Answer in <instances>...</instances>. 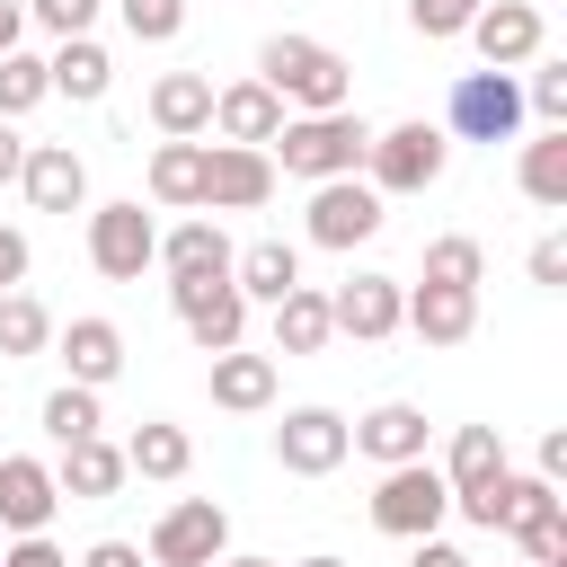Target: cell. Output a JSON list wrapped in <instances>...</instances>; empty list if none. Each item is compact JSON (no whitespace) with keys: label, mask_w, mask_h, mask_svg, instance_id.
Wrapping results in <instances>:
<instances>
[{"label":"cell","mask_w":567,"mask_h":567,"mask_svg":"<svg viewBox=\"0 0 567 567\" xmlns=\"http://www.w3.org/2000/svg\"><path fill=\"white\" fill-rule=\"evenodd\" d=\"M257 80H266L284 106H301V115H337V106L354 97V62H346L337 44H319V35H266Z\"/></svg>","instance_id":"6da1fadb"},{"label":"cell","mask_w":567,"mask_h":567,"mask_svg":"<svg viewBox=\"0 0 567 567\" xmlns=\"http://www.w3.org/2000/svg\"><path fill=\"white\" fill-rule=\"evenodd\" d=\"M363 151H372V124H363L354 106H337V115H284V133L266 142V159H275L284 177H310V186L363 177Z\"/></svg>","instance_id":"7a4b0ae2"},{"label":"cell","mask_w":567,"mask_h":567,"mask_svg":"<svg viewBox=\"0 0 567 567\" xmlns=\"http://www.w3.org/2000/svg\"><path fill=\"white\" fill-rule=\"evenodd\" d=\"M443 168H452V133H443V124H425V115H408V124L372 133V151H363V186H372L381 204H390V195H425Z\"/></svg>","instance_id":"3957f363"},{"label":"cell","mask_w":567,"mask_h":567,"mask_svg":"<svg viewBox=\"0 0 567 567\" xmlns=\"http://www.w3.org/2000/svg\"><path fill=\"white\" fill-rule=\"evenodd\" d=\"M168 310H177V328L195 337V354L248 346V301H239L230 275H168Z\"/></svg>","instance_id":"277c9868"},{"label":"cell","mask_w":567,"mask_h":567,"mask_svg":"<svg viewBox=\"0 0 567 567\" xmlns=\"http://www.w3.org/2000/svg\"><path fill=\"white\" fill-rule=\"evenodd\" d=\"M443 514H452V487H443L434 461H399V470H381V487H372V532H390V540H434Z\"/></svg>","instance_id":"5b68a950"},{"label":"cell","mask_w":567,"mask_h":567,"mask_svg":"<svg viewBox=\"0 0 567 567\" xmlns=\"http://www.w3.org/2000/svg\"><path fill=\"white\" fill-rule=\"evenodd\" d=\"M443 133L452 142H514L523 133V80L514 71H461L452 106H443Z\"/></svg>","instance_id":"8992f818"},{"label":"cell","mask_w":567,"mask_h":567,"mask_svg":"<svg viewBox=\"0 0 567 567\" xmlns=\"http://www.w3.org/2000/svg\"><path fill=\"white\" fill-rule=\"evenodd\" d=\"M89 266H97L106 284H142V275L159 266V221L142 213V195L89 213Z\"/></svg>","instance_id":"52a82bcc"},{"label":"cell","mask_w":567,"mask_h":567,"mask_svg":"<svg viewBox=\"0 0 567 567\" xmlns=\"http://www.w3.org/2000/svg\"><path fill=\"white\" fill-rule=\"evenodd\" d=\"M151 567H213V558H230V514L213 505V496H177L159 523H151V549H142Z\"/></svg>","instance_id":"ba28073f"},{"label":"cell","mask_w":567,"mask_h":567,"mask_svg":"<svg viewBox=\"0 0 567 567\" xmlns=\"http://www.w3.org/2000/svg\"><path fill=\"white\" fill-rule=\"evenodd\" d=\"M390 213H381V195L363 186V177H328V186H310V213H301V230H310V248H363L372 230H381Z\"/></svg>","instance_id":"9c48e42d"},{"label":"cell","mask_w":567,"mask_h":567,"mask_svg":"<svg viewBox=\"0 0 567 567\" xmlns=\"http://www.w3.org/2000/svg\"><path fill=\"white\" fill-rule=\"evenodd\" d=\"M399 310H408V284H399V275H346V284L328 292V328L354 337V346L399 337Z\"/></svg>","instance_id":"30bf717a"},{"label":"cell","mask_w":567,"mask_h":567,"mask_svg":"<svg viewBox=\"0 0 567 567\" xmlns=\"http://www.w3.org/2000/svg\"><path fill=\"white\" fill-rule=\"evenodd\" d=\"M275 195V159L239 142H204V213H257Z\"/></svg>","instance_id":"8fae6325"},{"label":"cell","mask_w":567,"mask_h":567,"mask_svg":"<svg viewBox=\"0 0 567 567\" xmlns=\"http://www.w3.org/2000/svg\"><path fill=\"white\" fill-rule=\"evenodd\" d=\"M346 452H354V443H346V416H337V408H284V425H275V461H284L292 478H328Z\"/></svg>","instance_id":"7c38bea8"},{"label":"cell","mask_w":567,"mask_h":567,"mask_svg":"<svg viewBox=\"0 0 567 567\" xmlns=\"http://www.w3.org/2000/svg\"><path fill=\"white\" fill-rule=\"evenodd\" d=\"M540 9L532 0H487L478 18H470V44H478V62L487 71H523V62H540Z\"/></svg>","instance_id":"4fadbf2b"},{"label":"cell","mask_w":567,"mask_h":567,"mask_svg":"<svg viewBox=\"0 0 567 567\" xmlns=\"http://www.w3.org/2000/svg\"><path fill=\"white\" fill-rule=\"evenodd\" d=\"M425 408L416 399H381V408H363L354 425H346V443L363 452V461H381V470H399V461H425Z\"/></svg>","instance_id":"5bb4252c"},{"label":"cell","mask_w":567,"mask_h":567,"mask_svg":"<svg viewBox=\"0 0 567 567\" xmlns=\"http://www.w3.org/2000/svg\"><path fill=\"white\" fill-rule=\"evenodd\" d=\"M53 505H62L53 470H44L35 452H0V532H9V540H27V532H44V523H53Z\"/></svg>","instance_id":"9a60e30c"},{"label":"cell","mask_w":567,"mask_h":567,"mask_svg":"<svg viewBox=\"0 0 567 567\" xmlns=\"http://www.w3.org/2000/svg\"><path fill=\"white\" fill-rule=\"evenodd\" d=\"M18 186H27L35 213H80V204H89V159H80L71 142H27Z\"/></svg>","instance_id":"2e32d148"},{"label":"cell","mask_w":567,"mask_h":567,"mask_svg":"<svg viewBox=\"0 0 567 567\" xmlns=\"http://www.w3.org/2000/svg\"><path fill=\"white\" fill-rule=\"evenodd\" d=\"M213 133L239 142V151H266L284 133V97L266 80H230V89H213Z\"/></svg>","instance_id":"e0dca14e"},{"label":"cell","mask_w":567,"mask_h":567,"mask_svg":"<svg viewBox=\"0 0 567 567\" xmlns=\"http://www.w3.org/2000/svg\"><path fill=\"white\" fill-rule=\"evenodd\" d=\"M53 346H62V363H71V381H80V390H106V381L124 372V328H115V319H97V310H80L71 328H53Z\"/></svg>","instance_id":"ac0fdd59"},{"label":"cell","mask_w":567,"mask_h":567,"mask_svg":"<svg viewBox=\"0 0 567 567\" xmlns=\"http://www.w3.org/2000/svg\"><path fill=\"white\" fill-rule=\"evenodd\" d=\"M151 124H159V142L213 133V80H204V71H159V80H151Z\"/></svg>","instance_id":"d6986e66"},{"label":"cell","mask_w":567,"mask_h":567,"mask_svg":"<svg viewBox=\"0 0 567 567\" xmlns=\"http://www.w3.org/2000/svg\"><path fill=\"white\" fill-rule=\"evenodd\" d=\"M124 478H133V470H124V443H106V434H89V443H71V452L53 461V487L80 496V505H106Z\"/></svg>","instance_id":"ffe728a7"},{"label":"cell","mask_w":567,"mask_h":567,"mask_svg":"<svg viewBox=\"0 0 567 567\" xmlns=\"http://www.w3.org/2000/svg\"><path fill=\"white\" fill-rule=\"evenodd\" d=\"M44 80H53V97L97 106V97L115 89V62H106V44H97V35H62V44H53V62H44Z\"/></svg>","instance_id":"44dd1931"},{"label":"cell","mask_w":567,"mask_h":567,"mask_svg":"<svg viewBox=\"0 0 567 567\" xmlns=\"http://www.w3.org/2000/svg\"><path fill=\"white\" fill-rule=\"evenodd\" d=\"M230 284H239V301H284L292 284H301V248L292 239H248L239 257H230Z\"/></svg>","instance_id":"7402d4cb"},{"label":"cell","mask_w":567,"mask_h":567,"mask_svg":"<svg viewBox=\"0 0 567 567\" xmlns=\"http://www.w3.org/2000/svg\"><path fill=\"white\" fill-rule=\"evenodd\" d=\"M399 328H416L425 346H461V337L478 328V292H452V284H416V292H408V310H399Z\"/></svg>","instance_id":"603a6c76"},{"label":"cell","mask_w":567,"mask_h":567,"mask_svg":"<svg viewBox=\"0 0 567 567\" xmlns=\"http://www.w3.org/2000/svg\"><path fill=\"white\" fill-rule=\"evenodd\" d=\"M275 354H248V346H230V354H213V408H230V416H257V408H275Z\"/></svg>","instance_id":"cb8c5ba5"},{"label":"cell","mask_w":567,"mask_h":567,"mask_svg":"<svg viewBox=\"0 0 567 567\" xmlns=\"http://www.w3.org/2000/svg\"><path fill=\"white\" fill-rule=\"evenodd\" d=\"M142 186L168 213H204V142H159L151 168H142Z\"/></svg>","instance_id":"d4e9b609"},{"label":"cell","mask_w":567,"mask_h":567,"mask_svg":"<svg viewBox=\"0 0 567 567\" xmlns=\"http://www.w3.org/2000/svg\"><path fill=\"white\" fill-rule=\"evenodd\" d=\"M124 470H133V478H186V470H195V434L168 425V416H142V425L124 434Z\"/></svg>","instance_id":"484cf974"},{"label":"cell","mask_w":567,"mask_h":567,"mask_svg":"<svg viewBox=\"0 0 567 567\" xmlns=\"http://www.w3.org/2000/svg\"><path fill=\"white\" fill-rule=\"evenodd\" d=\"M230 257H239V248H230V230H221V221H204V213H195V221H177V230H159V266H168V275H230Z\"/></svg>","instance_id":"4316f807"},{"label":"cell","mask_w":567,"mask_h":567,"mask_svg":"<svg viewBox=\"0 0 567 567\" xmlns=\"http://www.w3.org/2000/svg\"><path fill=\"white\" fill-rule=\"evenodd\" d=\"M514 177H523V195L540 213H567V124H540V142H523Z\"/></svg>","instance_id":"83f0119b"},{"label":"cell","mask_w":567,"mask_h":567,"mask_svg":"<svg viewBox=\"0 0 567 567\" xmlns=\"http://www.w3.org/2000/svg\"><path fill=\"white\" fill-rule=\"evenodd\" d=\"M337 328H328V292H310V284H292L284 301H275V354H319Z\"/></svg>","instance_id":"f1b7e54d"},{"label":"cell","mask_w":567,"mask_h":567,"mask_svg":"<svg viewBox=\"0 0 567 567\" xmlns=\"http://www.w3.org/2000/svg\"><path fill=\"white\" fill-rule=\"evenodd\" d=\"M496 470H505V434H496V425H461V434H452V461H443V487L470 496V487H487Z\"/></svg>","instance_id":"f546056e"},{"label":"cell","mask_w":567,"mask_h":567,"mask_svg":"<svg viewBox=\"0 0 567 567\" xmlns=\"http://www.w3.org/2000/svg\"><path fill=\"white\" fill-rule=\"evenodd\" d=\"M44 346H53V310H44L27 284H18V292H0V354H9V363H27V354H44Z\"/></svg>","instance_id":"4dcf8cb0"},{"label":"cell","mask_w":567,"mask_h":567,"mask_svg":"<svg viewBox=\"0 0 567 567\" xmlns=\"http://www.w3.org/2000/svg\"><path fill=\"white\" fill-rule=\"evenodd\" d=\"M44 434H53V452H71V443H89V434H106V408H97V390H80V381H62V390L44 399Z\"/></svg>","instance_id":"1f68e13d"},{"label":"cell","mask_w":567,"mask_h":567,"mask_svg":"<svg viewBox=\"0 0 567 567\" xmlns=\"http://www.w3.org/2000/svg\"><path fill=\"white\" fill-rule=\"evenodd\" d=\"M478 275H487V248H478L470 230H443V239H425V284L478 292Z\"/></svg>","instance_id":"d6a6232c"},{"label":"cell","mask_w":567,"mask_h":567,"mask_svg":"<svg viewBox=\"0 0 567 567\" xmlns=\"http://www.w3.org/2000/svg\"><path fill=\"white\" fill-rule=\"evenodd\" d=\"M514 549H523V567H567V496L532 505V514L514 523Z\"/></svg>","instance_id":"836d02e7"},{"label":"cell","mask_w":567,"mask_h":567,"mask_svg":"<svg viewBox=\"0 0 567 567\" xmlns=\"http://www.w3.org/2000/svg\"><path fill=\"white\" fill-rule=\"evenodd\" d=\"M53 97V80H44V62L35 53H0V124H18V115H35Z\"/></svg>","instance_id":"e575fe53"},{"label":"cell","mask_w":567,"mask_h":567,"mask_svg":"<svg viewBox=\"0 0 567 567\" xmlns=\"http://www.w3.org/2000/svg\"><path fill=\"white\" fill-rule=\"evenodd\" d=\"M478 9H487V0H408V27H416L425 44H443V35H470Z\"/></svg>","instance_id":"d590c367"},{"label":"cell","mask_w":567,"mask_h":567,"mask_svg":"<svg viewBox=\"0 0 567 567\" xmlns=\"http://www.w3.org/2000/svg\"><path fill=\"white\" fill-rule=\"evenodd\" d=\"M523 115L567 124V62H532V80H523Z\"/></svg>","instance_id":"8d00e7d4"},{"label":"cell","mask_w":567,"mask_h":567,"mask_svg":"<svg viewBox=\"0 0 567 567\" xmlns=\"http://www.w3.org/2000/svg\"><path fill=\"white\" fill-rule=\"evenodd\" d=\"M186 27V0H124V35L133 44H168Z\"/></svg>","instance_id":"74e56055"},{"label":"cell","mask_w":567,"mask_h":567,"mask_svg":"<svg viewBox=\"0 0 567 567\" xmlns=\"http://www.w3.org/2000/svg\"><path fill=\"white\" fill-rule=\"evenodd\" d=\"M27 18H35V27H53V35H89L97 0H27Z\"/></svg>","instance_id":"f35d334b"},{"label":"cell","mask_w":567,"mask_h":567,"mask_svg":"<svg viewBox=\"0 0 567 567\" xmlns=\"http://www.w3.org/2000/svg\"><path fill=\"white\" fill-rule=\"evenodd\" d=\"M0 567H71V549H62V540H44V532H27V540H9V549H0Z\"/></svg>","instance_id":"ab89813d"},{"label":"cell","mask_w":567,"mask_h":567,"mask_svg":"<svg viewBox=\"0 0 567 567\" xmlns=\"http://www.w3.org/2000/svg\"><path fill=\"white\" fill-rule=\"evenodd\" d=\"M532 284H567V239H532Z\"/></svg>","instance_id":"60d3db41"},{"label":"cell","mask_w":567,"mask_h":567,"mask_svg":"<svg viewBox=\"0 0 567 567\" xmlns=\"http://www.w3.org/2000/svg\"><path fill=\"white\" fill-rule=\"evenodd\" d=\"M71 567H151V558H142L133 540H89V549H80Z\"/></svg>","instance_id":"b9f144b4"},{"label":"cell","mask_w":567,"mask_h":567,"mask_svg":"<svg viewBox=\"0 0 567 567\" xmlns=\"http://www.w3.org/2000/svg\"><path fill=\"white\" fill-rule=\"evenodd\" d=\"M18 284H27V230L0 221V292H18Z\"/></svg>","instance_id":"7bdbcfd3"},{"label":"cell","mask_w":567,"mask_h":567,"mask_svg":"<svg viewBox=\"0 0 567 567\" xmlns=\"http://www.w3.org/2000/svg\"><path fill=\"white\" fill-rule=\"evenodd\" d=\"M408 567H470V549H452V540H408Z\"/></svg>","instance_id":"ee69618b"},{"label":"cell","mask_w":567,"mask_h":567,"mask_svg":"<svg viewBox=\"0 0 567 567\" xmlns=\"http://www.w3.org/2000/svg\"><path fill=\"white\" fill-rule=\"evenodd\" d=\"M18 168H27V142H18V124H0V186H18Z\"/></svg>","instance_id":"f6af8a7d"},{"label":"cell","mask_w":567,"mask_h":567,"mask_svg":"<svg viewBox=\"0 0 567 567\" xmlns=\"http://www.w3.org/2000/svg\"><path fill=\"white\" fill-rule=\"evenodd\" d=\"M540 478H549V487L567 478V434H549V443H540Z\"/></svg>","instance_id":"bcb514c9"},{"label":"cell","mask_w":567,"mask_h":567,"mask_svg":"<svg viewBox=\"0 0 567 567\" xmlns=\"http://www.w3.org/2000/svg\"><path fill=\"white\" fill-rule=\"evenodd\" d=\"M18 27H27V9H9V0H0V53H18Z\"/></svg>","instance_id":"7dc6e473"},{"label":"cell","mask_w":567,"mask_h":567,"mask_svg":"<svg viewBox=\"0 0 567 567\" xmlns=\"http://www.w3.org/2000/svg\"><path fill=\"white\" fill-rule=\"evenodd\" d=\"M292 567H346V558H337V549H310V558H292Z\"/></svg>","instance_id":"c3c4849f"},{"label":"cell","mask_w":567,"mask_h":567,"mask_svg":"<svg viewBox=\"0 0 567 567\" xmlns=\"http://www.w3.org/2000/svg\"><path fill=\"white\" fill-rule=\"evenodd\" d=\"M213 567H275V558H213Z\"/></svg>","instance_id":"681fc988"}]
</instances>
